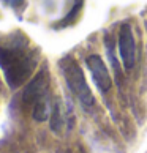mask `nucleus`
<instances>
[{"label":"nucleus","mask_w":147,"mask_h":153,"mask_svg":"<svg viewBox=\"0 0 147 153\" xmlns=\"http://www.w3.org/2000/svg\"><path fill=\"white\" fill-rule=\"evenodd\" d=\"M37 66V54L29 49V39L14 32L0 39V68L10 88L16 90L32 76Z\"/></svg>","instance_id":"obj_1"},{"label":"nucleus","mask_w":147,"mask_h":153,"mask_svg":"<svg viewBox=\"0 0 147 153\" xmlns=\"http://www.w3.org/2000/svg\"><path fill=\"white\" fill-rule=\"evenodd\" d=\"M119 54L127 70H131L136 63V39L130 24H122L119 29Z\"/></svg>","instance_id":"obj_3"},{"label":"nucleus","mask_w":147,"mask_h":153,"mask_svg":"<svg viewBox=\"0 0 147 153\" xmlns=\"http://www.w3.org/2000/svg\"><path fill=\"white\" fill-rule=\"evenodd\" d=\"M59 66H60L62 74H63L66 85H68V88L73 92V95L81 101V104L84 107L93 106L95 98L92 95V90L87 85L84 73L81 70V66L78 65V62L73 59L71 55H68V57H63L59 62Z\"/></svg>","instance_id":"obj_2"},{"label":"nucleus","mask_w":147,"mask_h":153,"mask_svg":"<svg viewBox=\"0 0 147 153\" xmlns=\"http://www.w3.org/2000/svg\"><path fill=\"white\" fill-rule=\"evenodd\" d=\"M63 112H62V106L60 101H55L52 104V111H51V129L54 133H60L62 126H63Z\"/></svg>","instance_id":"obj_7"},{"label":"nucleus","mask_w":147,"mask_h":153,"mask_svg":"<svg viewBox=\"0 0 147 153\" xmlns=\"http://www.w3.org/2000/svg\"><path fill=\"white\" fill-rule=\"evenodd\" d=\"M86 63L87 68L90 70V74L93 77V82L101 92H108L112 85V81H111V76H109V71L106 68L103 59L100 57L98 54H92L86 59Z\"/></svg>","instance_id":"obj_5"},{"label":"nucleus","mask_w":147,"mask_h":153,"mask_svg":"<svg viewBox=\"0 0 147 153\" xmlns=\"http://www.w3.org/2000/svg\"><path fill=\"white\" fill-rule=\"evenodd\" d=\"M51 111H52V107L49 106V95H46L32 106V117L37 122H44V120H48Z\"/></svg>","instance_id":"obj_6"},{"label":"nucleus","mask_w":147,"mask_h":153,"mask_svg":"<svg viewBox=\"0 0 147 153\" xmlns=\"http://www.w3.org/2000/svg\"><path fill=\"white\" fill-rule=\"evenodd\" d=\"M5 3L8 5V7H11V8H14V10H19L22 5H24V2L25 0H3Z\"/></svg>","instance_id":"obj_9"},{"label":"nucleus","mask_w":147,"mask_h":153,"mask_svg":"<svg viewBox=\"0 0 147 153\" xmlns=\"http://www.w3.org/2000/svg\"><path fill=\"white\" fill-rule=\"evenodd\" d=\"M48 87H49V77H48L46 68H44V70H41L29 84H27L25 90L22 92V101H24V104L25 106H33L38 100H41L43 96L49 95Z\"/></svg>","instance_id":"obj_4"},{"label":"nucleus","mask_w":147,"mask_h":153,"mask_svg":"<svg viewBox=\"0 0 147 153\" xmlns=\"http://www.w3.org/2000/svg\"><path fill=\"white\" fill-rule=\"evenodd\" d=\"M81 8H82V0H76L75 5H73V8L68 11V14H66L65 18L60 21V22H57V24H55V29H63V27L73 24V22H76V19H78V16H79V11H81Z\"/></svg>","instance_id":"obj_8"},{"label":"nucleus","mask_w":147,"mask_h":153,"mask_svg":"<svg viewBox=\"0 0 147 153\" xmlns=\"http://www.w3.org/2000/svg\"><path fill=\"white\" fill-rule=\"evenodd\" d=\"M59 153H70V152H66V150H63V152H59Z\"/></svg>","instance_id":"obj_10"}]
</instances>
